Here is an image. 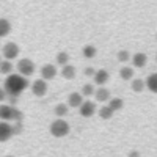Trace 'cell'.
<instances>
[{
    "mask_svg": "<svg viewBox=\"0 0 157 157\" xmlns=\"http://www.w3.org/2000/svg\"><path fill=\"white\" fill-rule=\"evenodd\" d=\"M132 63L135 68H143L145 64L148 63V57L146 54H143V52H137V54L132 57Z\"/></svg>",
    "mask_w": 157,
    "mask_h": 157,
    "instance_id": "10",
    "label": "cell"
},
{
    "mask_svg": "<svg viewBox=\"0 0 157 157\" xmlns=\"http://www.w3.org/2000/svg\"><path fill=\"white\" fill-rule=\"evenodd\" d=\"M145 82L141 80V78H134L132 80V90L135 91V93H140V91H143V88H145Z\"/></svg>",
    "mask_w": 157,
    "mask_h": 157,
    "instance_id": "21",
    "label": "cell"
},
{
    "mask_svg": "<svg viewBox=\"0 0 157 157\" xmlns=\"http://www.w3.org/2000/svg\"><path fill=\"white\" fill-rule=\"evenodd\" d=\"M13 135V126L10 123L0 121V141H8Z\"/></svg>",
    "mask_w": 157,
    "mask_h": 157,
    "instance_id": "7",
    "label": "cell"
},
{
    "mask_svg": "<svg viewBox=\"0 0 157 157\" xmlns=\"http://www.w3.org/2000/svg\"><path fill=\"white\" fill-rule=\"evenodd\" d=\"M22 118H24L22 112L19 109H16L14 105H10V104H2L0 105V121L17 123V121H22Z\"/></svg>",
    "mask_w": 157,
    "mask_h": 157,
    "instance_id": "2",
    "label": "cell"
},
{
    "mask_svg": "<svg viewBox=\"0 0 157 157\" xmlns=\"http://www.w3.org/2000/svg\"><path fill=\"white\" fill-rule=\"evenodd\" d=\"M17 71H19V75L27 78L29 75L35 72V63L30 58H22L17 61Z\"/></svg>",
    "mask_w": 157,
    "mask_h": 157,
    "instance_id": "4",
    "label": "cell"
},
{
    "mask_svg": "<svg viewBox=\"0 0 157 157\" xmlns=\"http://www.w3.org/2000/svg\"><path fill=\"white\" fill-rule=\"evenodd\" d=\"M145 85L152 91V93H157V72H154V74H151L148 78H146V82H145Z\"/></svg>",
    "mask_w": 157,
    "mask_h": 157,
    "instance_id": "15",
    "label": "cell"
},
{
    "mask_svg": "<svg viewBox=\"0 0 157 157\" xmlns=\"http://www.w3.org/2000/svg\"><path fill=\"white\" fill-rule=\"evenodd\" d=\"M57 75V68L54 66V64H44V66L41 68V77H43V80H50V78H54Z\"/></svg>",
    "mask_w": 157,
    "mask_h": 157,
    "instance_id": "9",
    "label": "cell"
},
{
    "mask_svg": "<svg viewBox=\"0 0 157 157\" xmlns=\"http://www.w3.org/2000/svg\"><path fill=\"white\" fill-rule=\"evenodd\" d=\"M120 75H121V78H124V80H130V78L134 77V69L130 66H124V68H121Z\"/></svg>",
    "mask_w": 157,
    "mask_h": 157,
    "instance_id": "18",
    "label": "cell"
},
{
    "mask_svg": "<svg viewBox=\"0 0 157 157\" xmlns=\"http://www.w3.org/2000/svg\"><path fill=\"white\" fill-rule=\"evenodd\" d=\"M61 75L64 78H68V80H72V78L75 77V68L72 66V64H64L63 69H61Z\"/></svg>",
    "mask_w": 157,
    "mask_h": 157,
    "instance_id": "14",
    "label": "cell"
},
{
    "mask_svg": "<svg viewBox=\"0 0 157 157\" xmlns=\"http://www.w3.org/2000/svg\"><path fill=\"white\" fill-rule=\"evenodd\" d=\"M32 91H33L35 96L43 98V96L47 93V82L43 80V78H38V80H35V82L32 83Z\"/></svg>",
    "mask_w": 157,
    "mask_h": 157,
    "instance_id": "6",
    "label": "cell"
},
{
    "mask_svg": "<svg viewBox=\"0 0 157 157\" xmlns=\"http://www.w3.org/2000/svg\"><path fill=\"white\" fill-rule=\"evenodd\" d=\"M2 55L5 57V60L11 61L14 60L17 55H19V46L16 43H6L3 47H2Z\"/></svg>",
    "mask_w": 157,
    "mask_h": 157,
    "instance_id": "5",
    "label": "cell"
},
{
    "mask_svg": "<svg viewBox=\"0 0 157 157\" xmlns=\"http://www.w3.org/2000/svg\"><path fill=\"white\" fill-rule=\"evenodd\" d=\"M78 109H80V115L85 116V118L93 116L94 112H96V105H94V102H91V101H83L82 105L78 107Z\"/></svg>",
    "mask_w": 157,
    "mask_h": 157,
    "instance_id": "8",
    "label": "cell"
},
{
    "mask_svg": "<svg viewBox=\"0 0 157 157\" xmlns=\"http://www.w3.org/2000/svg\"><path fill=\"white\" fill-rule=\"evenodd\" d=\"M155 39H157V38H155Z\"/></svg>",
    "mask_w": 157,
    "mask_h": 157,
    "instance_id": "32",
    "label": "cell"
},
{
    "mask_svg": "<svg viewBox=\"0 0 157 157\" xmlns=\"http://www.w3.org/2000/svg\"><path fill=\"white\" fill-rule=\"evenodd\" d=\"M10 32H11V24H10V21L0 17V38L8 36Z\"/></svg>",
    "mask_w": 157,
    "mask_h": 157,
    "instance_id": "13",
    "label": "cell"
},
{
    "mask_svg": "<svg viewBox=\"0 0 157 157\" xmlns=\"http://www.w3.org/2000/svg\"><path fill=\"white\" fill-rule=\"evenodd\" d=\"M50 134L57 137V138H61V137H66L69 134V124L63 120V118H58L54 123L50 124Z\"/></svg>",
    "mask_w": 157,
    "mask_h": 157,
    "instance_id": "3",
    "label": "cell"
},
{
    "mask_svg": "<svg viewBox=\"0 0 157 157\" xmlns=\"http://www.w3.org/2000/svg\"><path fill=\"white\" fill-rule=\"evenodd\" d=\"M22 132V121H17L14 126H13V134H21Z\"/></svg>",
    "mask_w": 157,
    "mask_h": 157,
    "instance_id": "27",
    "label": "cell"
},
{
    "mask_svg": "<svg viewBox=\"0 0 157 157\" xmlns=\"http://www.w3.org/2000/svg\"><path fill=\"white\" fill-rule=\"evenodd\" d=\"M96 99H98L99 102H105V101H109V99H110V91L105 90V88H99V90H96Z\"/></svg>",
    "mask_w": 157,
    "mask_h": 157,
    "instance_id": "16",
    "label": "cell"
},
{
    "mask_svg": "<svg viewBox=\"0 0 157 157\" xmlns=\"http://www.w3.org/2000/svg\"><path fill=\"white\" fill-rule=\"evenodd\" d=\"M69 61V55H68V52H60V54L57 55V63L61 64V66H64V64H68Z\"/></svg>",
    "mask_w": 157,
    "mask_h": 157,
    "instance_id": "24",
    "label": "cell"
},
{
    "mask_svg": "<svg viewBox=\"0 0 157 157\" xmlns=\"http://www.w3.org/2000/svg\"><path fill=\"white\" fill-rule=\"evenodd\" d=\"M116 57H118V60L123 61V63H124V61H127V60L130 58V55H129V52H127V50H120Z\"/></svg>",
    "mask_w": 157,
    "mask_h": 157,
    "instance_id": "26",
    "label": "cell"
},
{
    "mask_svg": "<svg viewBox=\"0 0 157 157\" xmlns=\"http://www.w3.org/2000/svg\"><path fill=\"white\" fill-rule=\"evenodd\" d=\"M99 116L102 118V120H110V118L113 116V110L107 105V107H102L99 110Z\"/></svg>",
    "mask_w": 157,
    "mask_h": 157,
    "instance_id": "20",
    "label": "cell"
},
{
    "mask_svg": "<svg viewBox=\"0 0 157 157\" xmlns=\"http://www.w3.org/2000/svg\"><path fill=\"white\" fill-rule=\"evenodd\" d=\"M5 157H13V155H5Z\"/></svg>",
    "mask_w": 157,
    "mask_h": 157,
    "instance_id": "31",
    "label": "cell"
},
{
    "mask_svg": "<svg viewBox=\"0 0 157 157\" xmlns=\"http://www.w3.org/2000/svg\"><path fill=\"white\" fill-rule=\"evenodd\" d=\"M0 74H13V63L5 60V61H0Z\"/></svg>",
    "mask_w": 157,
    "mask_h": 157,
    "instance_id": "17",
    "label": "cell"
},
{
    "mask_svg": "<svg viewBox=\"0 0 157 157\" xmlns=\"http://www.w3.org/2000/svg\"><path fill=\"white\" fill-rule=\"evenodd\" d=\"M94 72H96V71H94L93 68H85V74H86V75H94Z\"/></svg>",
    "mask_w": 157,
    "mask_h": 157,
    "instance_id": "29",
    "label": "cell"
},
{
    "mask_svg": "<svg viewBox=\"0 0 157 157\" xmlns=\"http://www.w3.org/2000/svg\"><path fill=\"white\" fill-rule=\"evenodd\" d=\"M27 86H29V80L19 74H10L5 78V83H3V90H5L6 96L14 98V99H17Z\"/></svg>",
    "mask_w": 157,
    "mask_h": 157,
    "instance_id": "1",
    "label": "cell"
},
{
    "mask_svg": "<svg viewBox=\"0 0 157 157\" xmlns=\"http://www.w3.org/2000/svg\"><path fill=\"white\" fill-rule=\"evenodd\" d=\"M5 99H6V93H5V90H3V88H0V102L5 101Z\"/></svg>",
    "mask_w": 157,
    "mask_h": 157,
    "instance_id": "28",
    "label": "cell"
},
{
    "mask_svg": "<svg viewBox=\"0 0 157 157\" xmlns=\"http://www.w3.org/2000/svg\"><path fill=\"white\" fill-rule=\"evenodd\" d=\"M55 115L58 118H63L64 115H68V105L66 104H58V105L55 107Z\"/></svg>",
    "mask_w": 157,
    "mask_h": 157,
    "instance_id": "23",
    "label": "cell"
},
{
    "mask_svg": "<svg viewBox=\"0 0 157 157\" xmlns=\"http://www.w3.org/2000/svg\"><path fill=\"white\" fill-rule=\"evenodd\" d=\"M129 157H140V154H138V151H132L129 154Z\"/></svg>",
    "mask_w": 157,
    "mask_h": 157,
    "instance_id": "30",
    "label": "cell"
},
{
    "mask_svg": "<svg viewBox=\"0 0 157 157\" xmlns=\"http://www.w3.org/2000/svg\"><path fill=\"white\" fill-rule=\"evenodd\" d=\"M94 82L98 83V85H104V83H107L109 82V72L105 71V69H99V71H96L94 72Z\"/></svg>",
    "mask_w": 157,
    "mask_h": 157,
    "instance_id": "12",
    "label": "cell"
},
{
    "mask_svg": "<svg viewBox=\"0 0 157 157\" xmlns=\"http://www.w3.org/2000/svg\"><path fill=\"white\" fill-rule=\"evenodd\" d=\"M83 57L85 58H93V57H96V47L94 46H85L83 47Z\"/></svg>",
    "mask_w": 157,
    "mask_h": 157,
    "instance_id": "22",
    "label": "cell"
},
{
    "mask_svg": "<svg viewBox=\"0 0 157 157\" xmlns=\"http://www.w3.org/2000/svg\"><path fill=\"white\" fill-rule=\"evenodd\" d=\"M83 102V96L80 93H71L68 98V105L69 107H80Z\"/></svg>",
    "mask_w": 157,
    "mask_h": 157,
    "instance_id": "11",
    "label": "cell"
},
{
    "mask_svg": "<svg viewBox=\"0 0 157 157\" xmlns=\"http://www.w3.org/2000/svg\"><path fill=\"white\" fill-rule=\"evenodd\" d=\"M109 107H110L113 112H116V110H121V109H123V99H120V98H113V99H110V102H109Z\"/></svg>",
    "mask_w": 157,
    "mask_h": 157,
    "instance_id": "19",
    "label": "cell"
},
{
    "mask_svg": "<svg viewBox=\"0 0 157 157\" xmlns=\"http://www.w3.org/2000/svg\"><path fill=\"white\" fill-rule=\"evenodd\" d=\"M93 91H94V88H93V85H90V83H86L83 88H82V96H91L93 94Z\"/></svg>",
    "mask_w": 157,
    "mask_h": 157,
    "instance_id": "25",
    "label": "cell"
}]
</instances>
